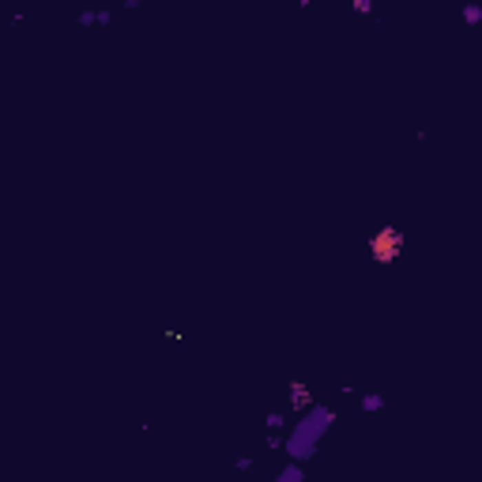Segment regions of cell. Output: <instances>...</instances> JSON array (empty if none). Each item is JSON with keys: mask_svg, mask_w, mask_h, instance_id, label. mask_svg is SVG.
<instances>
[{"mask_svg": "<svg viewBox=\"0 0 482 482\" xmlns=\"http://www.w3.org/2000/svg\"><path fill=\"white\" fill-rule=\"evenodd\" d=\"M291 407H294V411H309V407H313V392L309 388H305V384L302 381H291Z\"/></svg>", "mask_w": 482, "mask_h": 482, "instance_id": "3", "label": "cell"}, {"mask_svg": "<svg viewBox=\"0 0 482 482\" xmlns=\"http://www.w3.org/2000/svg\"><path fill=\"white\" fill-rule=\"evenodd\" d=\"M275 482H305V468H302V463H286V468L283 471H279V475H275Z\"/></svg>", "mask_w": 482, "mask_h": 482, "instance_id": "5", "label": "cell"}, {"mask_svg": "<svg viewBox=\"0 0 482 482\" xmlns=\"http://www.w3.org/2000/svg\"><path fill=\"white\" fill-rule=\"evenodd\" d=\"M381 407H384V396H381V392H366V396H362V411H366V415H377Z\"/></svg>", "mask_w": 482, "mask_h": 482, "instance_id": "6", "label": "cell"}, {"mask_svg": "<svg viewBox=\"0 0 482 482\" xmlns=\"http://www.w3.org/2000/svg\"><path fill=\"white\" fill-rule=\"evenodd\" d=\"M234 468H238V471H253V456H238Z\"/></svg>", "mask_w": 482, "mask_h": 482, "instance_id": "10", "label": "cell"}, {"mask_svg": "<svg viewBox=\"0 0 482 482\" xmlns=\"http://www.w3.org/2000/svg\"><path fill=\"white\" fill-rule=\"evenodd\" d=\"M109 19H114L109 8H83V12H79V23H83V27H91V23H109Z\"/></svg>", "mask_w": 482, "mask_h": 482, "instance_id": "4", "label": "cell"}, {"mask_svg": "<svg viewBox=\"0 0 482 482\" xmlns=\"http://www.w3.org/2000/svg\"><path fill=\"white\" fill-rule=\"evenodd\" d=\"M332 422H335V411H332V407L313 404L309 411H302V422L294 426V430H291V437L283 441L286 456H291L294 463H302V460H309V456H317L320 437H324V433L332 430Z\"/></svg>", "mask_w": 482, "mask_h": 482, "instance_id": "1", "label": "cell"}, {"mask_svg": "<svg viewBox=\"0 0 482 482\" xmlns=\"http://www.w3.org/2000/svg\"><path fill=\"white\" fill-rule=\"evenodd\" d=\"M264 422H268V433H275V430H283V426H286V419H283V415H279V411H271V415H268V419H264Z\"/></svg>", "mask_w": 482, "mask_h": 482, "instance_id": "8", "label": "cell"}, {"mask_svg": "<svg viewBox=\"0 0 482 482\" xmlns=\"http://www.w3.org/2000/svg\"><path fill=\"white\" fill-rule=\"evenodd\" d=\"M463 19H468V23H479L482 19V8L475 4V0H471V4H463Z\"/></svg>", "mask_w": 482, "mask_h": 482, "instance_id": "7", "label": "cell"}, {"mask_svg": "<svg viewBox=\"0 0 482 482\" xmlns=\"http://www.w3.org/2000/svg\"><path fill=\"white\" fill-rule=\"evenodd\" d=\"M369 253H373L377 264H392L399 253H404V230L399 227H381L369 241Z\"/></svg>", "mask_w": 482, "mask_h": 482, "instance_id": "2", "label": "cell"}, {"mask_svg": "<svg viewBox=\"0 0 482 482\" xmlns=\"http://www.w3.org/2000/svg\"><path fill=\"white\" fill-rule=\"evenodd\" d=\"M350 8H355V12H362V15H366V12H373V0H350Z\"/></svg>", "mask_w": 482, "mask_h": 482, "instance_id": "9", "label": "cell"}]
</instances>
